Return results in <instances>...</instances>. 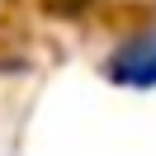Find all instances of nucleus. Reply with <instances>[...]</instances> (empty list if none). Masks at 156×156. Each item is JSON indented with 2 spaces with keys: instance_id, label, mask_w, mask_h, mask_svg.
I'll use <instances>...</instances> for the list:
<instances>
[{
  "instance_id": "1",
  "label": "nucleus",
  "mask_w": 156,
  "mask_h": 156,
  "mask_svg": "<svg viewBox=\"0 0 156 156\" xmlns=\"http://www.w3.org/2000/svg\"><path fill=\"white\" fill-rule=\"evenodd\" d=\"M109 80L133 85V90H151L156 85V29L128 38L123 48L109 57Z\"/></svg>"
}]
</instances>
